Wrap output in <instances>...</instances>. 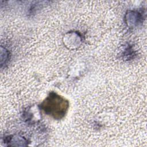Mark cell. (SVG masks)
I'll use <instances>...</instances> for the list:
<instances>
[{
	"label": "cell",
	"instance_id": "1",
	"mask_svg": "<svg viewBox=\"0 0 147 147\" xmlns=\"http://www.w3.org/2000/svg\"><path fill=\"white\" fill-rule=\"evenodd\" d=\"M68 102L55 94L49 96L45 102V111L55 118L63 117L68 108Z\"/></svg>",
	"mask_w": 147,
	"mask_h": 147
}]
</instances>
